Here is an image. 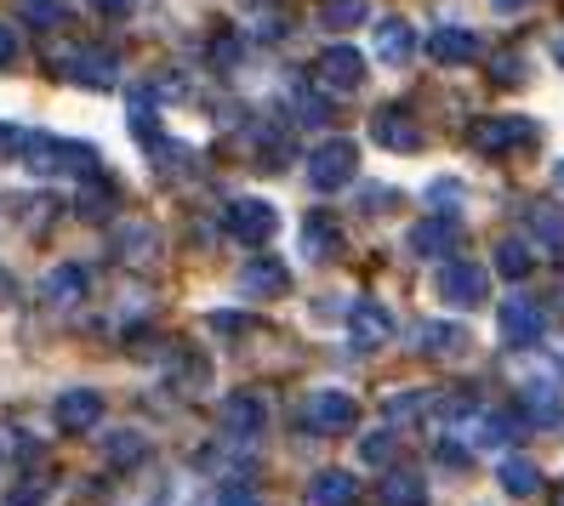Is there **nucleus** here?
<instances>
[{
	"label": "nucleus",
	"mask_w": 564,
	"mask_h": 506,
	"mask_svg": "<svg viewBox=\"0 0 564 506\" xmlns=\"http://www.w3.org/2000/svg\"><path fill=\"white\" fill-rule=\"evenodd\" d=\"M354 172H359V148H354L348 138H330V143H319V148L308 154V183H314L319 194L348 188Z\"/></svg>",
	"instance_id": "nucleus-1"
},
{
	"label": "nucleus",
	"mask_w": 564,
	"mask_h": 506,
	"mask_svg": "<svg viewBox=\"0 0 564 506\" xmlns=\"http://www.w3.org/2000/svg\"><path fill=\"white\" fill-rule=\"evenodd\" d=\"M29 165H35L41 177H91L97 172V148H86V143H46V138H35L29 143Z\"/></svg>",
	"instance_id": "nucleus-2"
},
{
	"label": "nucleus",
	"mask_w": 564,
	"mask_h": 506,
	"mask_svg": "<svg viewBox=\"0 0 564 506\" xmlns=\"http://www.w3.org/2000/svg\"><path fill=\"white\" fill-rule=\"evenodd\" d=\"M434 290H440V301H451V308H479L485 290H490V279H485L479 262H445L440 279H434Z\"/></svg>",
	"instance_id": "nucleus-3"
},
{
	"label": "nucleus",
	"mask_w": 564,
	"mask_h": 506,
	"mask_svg": "<svg viewBox=\"0 0 564 506\" xmlns=\"http://www.w3.org/2000/svg\"><path fill=\"white\" fill-rule=\"evenodd\" d=\"M524 143H536V120H524V114H496V120L474 125L479 154H508V148H524Z\"/></svg>",
	"instance_id": "nucleus-4"
},
{
	"label": "nucleus",
	"mask_w": 564,
	"mask_h": 506,
	"mask_svg": "<svg viewBox=\"0 0 564 506\" xmlns=\"http://www.w3.org/2000/svg\"><path fill=\"white\" fill-rule=\"evenodd\" d=\"M496 324H502V342H508V348H536L542 336H547V314H542L530 296H508V301H502V319H496Z\"/></svg>",
	"instance_id": "nucleus-5"
},
{
	"label": "nucleus",
	"mask_w": 564,
	"mask_h": 506,
	"mask_svg": "<svg viewBox=\"0 0 564 506\" xmlns=\"http://www.w3.org/2000/svg\"><path fill=\"white\" fill-rule=\"evenodd\" d=\"M274 228H280V211L269 199H235V206H228V233H235L240 245H269Z\"/></svg>",
	"instance_id": "nucleus-6"
},
{
	"label": "nucleus",
	"mask_w": 564,
	"mask_h": 506,
	"mask_svg": "<svg viewBox=\"0 0 564 506\" xmlns=\"http://www.w3.org/2000/svg\"><path fill=\"white\" fill-rule=\"evenodd\" d=\"M314 80H319L325 91L348 97V91L365 86V57H359L354 46H330V52H319V63H314Z\"/></svg>",
	"instance_id": "nucleus-7"
},
{
	"label": "nucleus",
	"mask_w": 564,
	"mask_h": 506,
	"mask_svg": "<svg viewBox=\"0 0 564 506\" xmlns=\"http://www.w3.org/2000/svg\"><path fill=\"white\" fill-rule=\"evenodd\" d=\"M303 421H308L314 432H348V427L359 421V404H354L348 393H337V387H319V393L303 404Z\"/></svg>",
	"instance_id": "nucleus-8"
},
{
	"label": "nucleus",
	"mask_w": 564,
	"mask_h": 506,
	"mask_svg": "<svg viewBox=\"0 0 564 506\" xmlns=\"http://www.w3.org/2000/svg\"><path fill=\"white\" fill-rule=\"evenodd\" d=\"M371 138L382 143V148H393V154H416L422 148V125H416V114L411 109H377L371 114Z\"/></svg>",
	"instance_id": "nucleus-9"
},
{
	"label": "nucleus",
	"mask_w": 564,
	"mask_h": 506,
	"mask_svg": "<svg viewBox=\"0 0 564 506\" xmlns=\"http://www.w3.org/2000/svg\"><path fill=\"white\" fill-rule=\"evenodd\" d=\"M97 416H104V398H97V387H69V393H57L52 404V421L63 432H91Z\"/></svg>",
	"instance_id": "nucleus-10"
},
{
	"label": "nucleus",
	"mask_w": 564,
	"mask_h": 506,
	"mask_svg": "<svg viewBox=\"0 0 564 506\" xmlns=\"http://www.w3.org/2000/svg\"><path fill=\"white\" fill-rule=\"evenodd\" d=\"M348 336H354V348H382V342H393V314L382 308V301H354Z\"/></svg>",
	"instance_id": "nucleus-11"
},
{
	"label": "nucleus",
	"mask_w": 564,
	"mask_h": 506,
	"mask_svg": "<svg viewBox=\"0 0 564 506\" xmlns=\"http://www.w3.org/2000/svg\"><path fill=\"white\" fill-rule=\"evenodd\" d=\"M223 427H228V438H262V427H269V410H262V398L257 393H235L223 404Z\"/></svg>",
	"instance_id": "nucleus-12"
},
{
	"label": "nucleus",
	"mask_w": 564,
	"mask_h": 506,
	"mask_svg": "<svg viewBox=\"0 0 564 506\" xmlns=\"http://www.w3.org/2000/svg\"><path fill=\"white\" fill-rule=\"evenodd\" d=\"M456 240H462L456 217H427V222H416V228L405 233V245H411L416 256H445V251H456Z\"/></svg>",
	"instance_id": "nucleus-13"
},
{
	"label": "nucleus",
	"mask_w": 564,
	"mask_h": 506,
	"mask_svg": "<svg viewBox=\"0 0 564 506\" xmlns=\"http://www.w3.org/2000/svg\"><path fill=\"white\" fill-rule=\"evenodd\" d=\"M519 404H524V416L536 421V427H553V421H564V393H558L547 376L524 382V387H519Z\"/></svg>",
	"instance_id": "nucleus-14"
},
{
	"label": "nucleus",
	"mask_w": 564,
	"mask_h": 506,
	"mask_svg": "<svg viewBox=\"0 0 564 506\" xmlns=\"http://www.w3.org/2000/svg\"><path fill=\"white\" fill-rule=\"evenodd\" d=\"M285 285H291V274H285V262H274V256H251L240 267V290L246 296H285Z\"/></svg>",
	"instance_id": "nucleus-15"
},
{
	"label": "nucleus",
	"mask_w": 564,
	"mask_h": 506,
	"mask_svg": "<svg viewBox=\"0 0 564 506\" xmlns=\"http://www.w3.org/2000/svg\"><path fill=\"white\" fill-rule=\"evenodd\" d=\"M462 432H468L479 450H508L513 438H519V421H513L508 410H479V416H474L468 427H462Z\"/></svg>",
	"instance_id": "nucleus-16"
},
{
	"label": "nucleus",
	"mask_w": 564,
	"mask_h": 506,
	"mask_svg": "<svg viewBox=\"0 0 564 506\" xmlns=\"http://www.w3.org/2000/svg\"><path fill=\"white\" fill-rule=\"evenodd\" d=\"M427 57H434V63H445V69H451V63H474L479 57V35H474V29H434V41H427Z\"/></svg>",
	"instance_id": "nucleus-17"
},
{
	"label": "nucleus",
	"mask_w": 564,
	"mask_h": 506,
	"mask_svg": "<svg viewBox=\"0 0 564 506\" xmlns=\"http://www.w3.org/2000/svg\"><path fill=\"white\" fill-rule=\"evenodd\" d=\"M416 348H422L427 359H456V353H468V330L427 319V324H416Z\"/></svg>",
	"instance_id": "nucleus-18"
},
{
	"label": "nucleus",
	"mask_w": 564,
	"mask_h": 506,
	"mask_svg": "<svg viewBox=\"0 0 564 506\" xmlns=\"http://www.w3.org/2000/svg\"><path fill=\"white\" fill-rule=\"evenodd\" d=\"M337 251H343V228H337V217L314 211V217L303 222V256H308V262H330Z\"/></svg>",
	"instance_id": "nucleus-19"
},
{
	"label": "nucleus",
	"mask_w": 564,
	"mask_h": 506,
	"mask_svg": "<svg viewBox=\"0 0 564 506\" xmlns=\"http://www.w3.org/2000/svg\"><path fill=\"white\" fill-rule=\"evenodd\" d=\"M63 63H69V80L75 86H97V91L115 86V52H69Z\"/></svg>",
	"instance_id": "nucleus-20"
},
{
	"label": "nucleus",
	"mask_w": 564,
	"mask_h": 506,
	"mask_svg": "<svg viewBox=\"0 0 564 506\" xmlns=\"http://www.w3.org/2000/svg\"><path fill=\"white\" fill-rule=\"evenodd\" d=\"M411 52H416L411 23H405V18H382V23H377V57L400 69V63H411Z\"/></svg>",
	"instance_id": "nucleus-21"
},
{
	"label": "nucleus",
	"mask_w": 564,
	"mask_h": 506,
	"mask_svg": "<svg viewBox=\"0 0 564 506\" xmlns=\"http://www.w3.org/2000/svg\"><path fill=\"white\" fill-rule=\"evenodd\" d=\"M496 479H502V490H508L513 501H530V495L542 490V466L524 461V455H508L502 466H496Z\"/></svg>",
	"instance_id": "nucleus-22"
},
{
	"label": "nucleus",
	"mask_w": 564,
	"mask_h": 506,
	"mask_svg": "<svg viewBox=\"0 0 564 506\" xmlns=\"http://www.w3.org/2000/svg\"><path fill=\"white\" fill-rule=\"evenodd\" d=\"M354 495H359V479H348V472H337V466L319 472V479L308 484V501L314 506H348Z\"/></svg>",
	"instance_id": "nucleus-23"
},
{
	"label": "nucleus",
	"mask_w": 564,
	"mask_h": 506,
	"mask_svg": "<svg viewBox=\"0 0 564 506\" xmlns=\"http://www.w3.org/2000/svg\"><path fill=\"white\" fill-rule=\"evenodd\" d=\"M377 495H382V506H427V484L416 472H388Z\"/></svg>",
	"instance_id": "nucleus-24"
},
{
	"label": "nucleus",
	"mask_w": 564,
	"mask_h": 506,
	"mask_svg": "<svg viewBox=\"0 0 564 506\" xmlns=\"http://www.w3.org/2000/svg\"><path fill=\"white\" fill-rule=\"evenodd\" d=\"M115 251H120L126 262H149V256L160 251V233H154L149 222H126V228L115 233Z\"/></svg>",
	"instance_id": "nucleus-25"
},
{
	"label": "nucleus",
	"mask_w": 564,
	"mask_h": 506,
	"mask_svg": "<svg viewBox=\"0 0 564 506\" xmlns=\"http://www.w3.org/2000/svg\"><path fill=\"white\" fill-rule=\"evenodd\" d=\"M143 455H149V438L138 427H120V432L104 438V461H115V466H131V461H143Z\"/></svg>",
	"instance_id": "nucleus-26"
},
{
	"label": "nucleus",
	"mask_w": 564,
	"mask_h": 506,
	"mask_svg": "<svg viewBox=\"0 0 564 506\" xmlns=\"http://www.w3.org/2000/svg\"><path fill=\"white\" fill-rule=\"evenodd\" d=\"M41 290H46V301H63V308H69V301L86 296V274H80V267H52Z\"/></svg>",
	"instance_id": "nucleus-27"
},
{
	"label": "nucleus",
	"mask_w": 564,
	"mask_h": 506,
	"mask_svg": "<svg viewBox=\"0 0 564 506\" xmlns=\"http://www.w3.org/2000/svg\"><path fill=\"white\" fill-rule=\"evenodd\" d=\"M365 18H371V0H325V7H319V23L325 29H354Z\"/></svg>",
	"instance_id": "nucleus-28"
},
{
	"label": "nucleus",
	"mask_w": 564,
	"mask_h": 506,
	"mask_svg": "<svg viewBox=\"0 0 564 506\" xmlns=\"http://www.w3.org/2000/svg\"><path fill=\"white\" fill-rule=\"evenodd\" d=\"M530 262H536V256H530L524 240H502V245H496V274H502V279H524Z\"/></svg>",
	"instance_id": "nucleus-29"
},
{
	"label": "nucleus",
	"mask_w": 564,
	"mask_h": 506,
	"mask_svg": "<svg viewBox=\"0 0 564 506\" xmlns=\"http://www.w3.org/2000/svg\"><path fill=\"white\" fill-rule=\"evenodd\" d=\"M393 450H400V438H393L388 427H382V432H371V438H359V461H365V466L393 461Z\"/></svg>",
	"instance_id": "nucleus-30"
},
{
	"label": "nucleus",
	"mask_w": 564,
	"mask_h": 506,
	"mask_svg": "<svg viewBox=\"0 0 564 506\" xmlns=\"http://www.w3.org/2000/svg\"><path fill=\"white\" fill-rule=\"evenodd\" d=\"M291 109H296V120H303V125H325L330 120V103H325V97H314V91H303V86L291 91Z\"/></svg>",
	"instance_id": "nucleus-31"
},
{
	"label": "nucleus",
	"mask_w": 564,
	"mask_h": 506,
	"mask_svg": "<svg viewBox=\"0 0 564 506\" xmlns=\"http://www.w3.org/2000/svg\"><path fill=\"white\" fill-rule=\"evenodd\" d=\"M109 211H115V188H109V183H104V188L86 183V188H80V217H86V222H104Z\"/></svg>",
	"instance_id": "nucleus-32"
},
{
	"label": "nucleus",
	"mask_w": 564,
	"mask_h": 506,
	"mask_svg": "<svg viewBox=\"0 0 564 506\" xmlns=\"http://www.w3.org/2000/svg\"><path fill=\"white\" fill-rule=\"evenodd\" d=\"M530 228H536V240H547L553 251H564V217H558V211L536 206V211H530Z\"/></svg>",
	"instance_id": "nucleus-33"
},
{
	"label": "nucleus",
	"mask_w": 564,
	"mask_h": 506,
	"mask_svg": "<svg viewBox=\"0 0 564 506\" xmlns=\"http://www.w3.org/2000/svg\"><path fill=\"white\" fill-rule=\"evenodd\" d=\"M496 80L519 86V80H524V57H519V52H502V57H496Z\"/></svg>",
	"instance_id": "nucleus-34"
},
{
	"label": "nucleus",
	"mask_w": 564,
	"mask_h": 506,
	"mask_svg": "<svg viewBox=\"0 0 564 506\" xmlns=\"http://www.w3.org/2000/svg\"><path fill=\"white\" fill-rule=\"evenodd\" d=\"M427 199H434V206L451 217V211H456V199H462V183H451V177H445V183H434V188H427Z\"/></svg>",
	"instance_id": "nucleus-35"
},
{
	"label": "nucleus",
	"mask_w": 564,
	"mask_h": 506,
	"mask_svg": "<svg viewBox=\"0 0 564 506\" xmlns=\"http://www.w3.org/2000/svg\"><path fill=\"white\" fill-rule=\"evenodd\" d=\"M18 57H23V46H18V29H12V23H0V69H12Z\"/></svg>",
	"instance_id": "nucleus-36"
},
{
	"label": "nucleus",
	"mask_w": 564,
	"mask_h": 506,
	"mask_svg": "<svg viewBox=\"0 0 564 506\" xmlns=\"http://www.w3.org/2000/svg\"><path fill=\"white\" fill-rule=\"evenodd\" d=\"M29 18H41L46 29H57L63 23V7H57V0H29Z\"/></svg>",
	"instance_id": "nucleus-37"
},
{
	"label": "nucleus",
	"mask_w": 564,
	"mask_h": 506,
	"mask_svg": "<svg viewBox=\"0 0 564 506\" xmlns=\"http://www.w3.org/2000/svg\"><path fill=\"white\" fill-rule=\"evenodd\" d=\"M212 63H217V69H228V63H240V41H235V35H223V41L212 46Z\"/></svg>",
	"instance_id": "nucleus-38"
},
{
	"label": "nucleus",
	"mask_w": 564,
	"mask_h": 506,
	"mask_svg": "<svg viewBox=\"0 0 564 506\" xmlns=\"http://www.w3.org/2000/svg\"><path fill=\"white\" fill-rule=\"evenodd\" d=\"M223 506H262V501H257V490H246V484H228V490H223Z\"/></svg>",
	"instance_id": "nucleus-39"
},
{
	"label": "nucleus",
	"mask_w": 564,
	"mask_h": 506,
	"mask_svg": "<svg viewBox=\"0 0 564 506\" xmlns=\"http://www.w3.org/2000/svg\"><path fill=\"white\" fill-rule=\"evenodd\" d=\"M131 7V0H91V12H109V18H120Z\"/></svg>",
	"instance_id": "nucleus-40"
},
{
	"label": "nucleus",
	"mask_w": 564,
	"mask_h": 506,
	"mask_svg": "<svg viewBox=\"0 0 564 506\" xmlns=\"http://www.w3.org/2000/svg\"><path fill=\"white\" fill-rule=\"evenodd\" d=\"M490 7H502V12H519V7H530V0H490Z\"/></svg>",
	"instance_id": "nucleus-41"
},
{
	"label": "nucleus",
	"mask_w": 564,
	"mask_h": 506,
	"mask_svg": "<svg viewBox=\"0 0 564 506\" xmlns=\"http://www.w3.org/2000/svg\"><path fill=\"white\" fill-rule=\"evenodd\" d=\"M553 63H558V69H564V35H553Z\"/></svg>",
	"instance_id": "nucleus-42"
},
{
	"label": "nucleus",
	"mask_w": 564,
	"mask_h": 506,
	"mask_svg": "<svg viewBox=\"0 0 564 506\" xmlns=\"http://www.w3.org/2000/svg\"><path fill=\"white\" fill-rule=\"evenodd\" d=\"M553 188H558V194H564V160H558V165H553Z\"/></svg>",
	"instance_id": "nucleus-43"
},
{
	"label": "nucleus",
	"mask_w": 564,
	"mask_h": 506,
	"mask_svg": "<svg viewBox=\"0 0 564 506\" xmlns=\"http://www.w3.org/2000/svg\"><path fill=\"white\" fill-rule=\"evenodd\" d=\"M553 501H558V506H564V484H558V495H553Z\"/></svg>",
	"instance_id": "nucleus-44"
}]
</instances>
